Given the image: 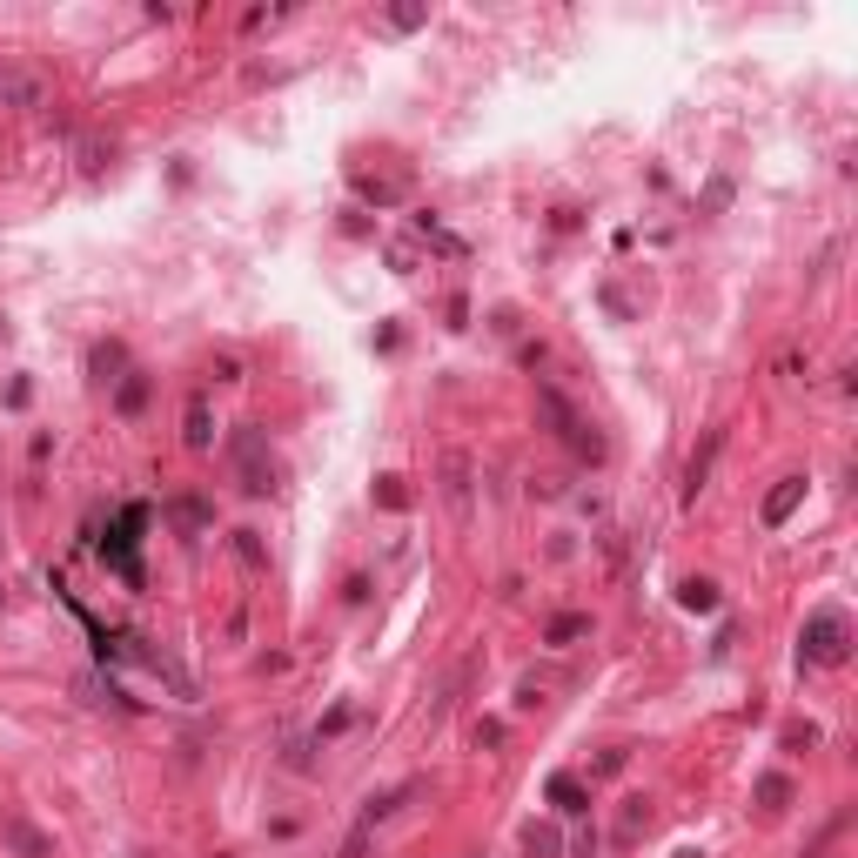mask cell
Wrapping results in <instances>:
<instances>
[{
    "label": "cell",
    "instance_id": "7402d4cb",
    "mask_svg": "<svg viewBox=\"0 0 858 858\" xmlns=\"http://www.w3.org/2000/svg\"><path fill=\"white\" fill-rule=\"evenodd\" d=\"M81 168L101 175V168H108V148H101V141H81Z\"/></svg>",
    "mask_w": 858,
    "mask_h": 858
},
{
    "label": "cell",
    "instance_id": "30bf717a",
    "mask_svg": "<svg viewBox=\"0 0 858 858\" xmlns=\"http://www.w3.org/2000/svg\"><path fill=\"white\" fill-rule=\"evenodd\" d=\"M550 805H557L564 818H584V812H590V791L577 785L570 771H557V778H550Z\"/></svg>",
    "mask_w": 858,
    "mask_h": 858
},
{
    "label": "cell",
    "instance_id": "52a82bcc",
    "mask_svg": "<svg viewBox=\"0 0 858 858\" xmlns=\"http://www.w3.org/2000/svg\"><path fill=\"white\" fill-rule=\"evenodd\" d=\"M443 503H450L456 523L470 517V450H450V456H443Z\"/></svg>",
    "mask_w": 858,
    "mask_h": 858
},
{
    "label": "cell",
    "instance_id": "6da1fadb",
    "mask_svg": "<svg viewBox=\"0 0 858 858\" xmlns=\"http://www.w3.org/2000/svg\"><path fill=\"white\" fill-rule=\"evenodd\" d=\"M537 416H543V429H550V436H557L570 456H584V463H604V436H597V429L577 416V403H570V396L550 383V376L537 383Z\"/></svg>",
    "mask_w": 858,
    "mask_h": 858
},
{
    "label": "cell",
    "instance_id": "7a4b0ae2",
    "mask_svg": "<svg viewBox=\"0 0 858 858\" xmlns=\"http://www.w3.org/2000/svg\"><path fill=\"white\" fill-rule=\"evenodd\" d=\"M228 463H235V483H242L249 497H269L275 490V456H269V436L255 423H242L228 436Z\"/></svg>",
    "mask_w": 858,
    "mask_h": 858
},
{
    "label": "cell",
    "instance_id": "5b68a950",
    "mask_svg": "<svg viewBox=\"0 0 858 858\" xmlns=\"http://www.w3.org/2000/svg\"><path fill=\"white\" fill-rule=\"evenodd\" d=\"M181 443L195 456L215 450V403H208V389H188V403H181Z\"/></svg>",
    "mask_w": 858,
    "mask_h": 858
},
{
    "label": "cell",
    "instance_id": "4fadbf2b",
    "mask_svg": "<svg viewBox=\"0 0 858 858\" xmlns=\"http://www.w3.org/2000/svg\"><path fill=\"white\" fill-rule=\"evenodd\" d=\"M7 845H14V852H21V858H47V852H54V845H47V838L34 832L27 818H7Z\"/></svg>",
    "mask_w": 858,
    "mask_h": 858
},
{
    "label": "cell",
    "instance_id": "5bb4252c",
    "mask_svg": "<svg viewBox=\"0 0 858 858\" xmlns=\"http://www.w3.org/2000/svg\"><path fill=\"white\" fill-rule=\"evenodd\" d=\"M791 805V778L785 771H765V778H758V812H785Z\"/></svg>",
    "mask_w": 858,
    "mask_h": 858
},
{
    "label": "cell",
    "instance_id": "9c48e42d",
    "mask_svg": "<svg viewBox=\"0 0 858 858\" xmlns=\"http://www.w3.org/2000/svg\"><path fill=\"white\" fill-rule=\"evenodd\" d=\"M577 637H590V617H584V610H564V617H550V624H543V644H550V651H570Z\"/></svg>",
    "mask_w": 858,
    "mask_h": 858
},
{
    "label": "cell",
    "instance_id": "ffe728a7",
    "mask_svg": "<svg viewBox=\"0 0 858 858\" xmlns=\"http://www.w3.org/2000/svg\"><path fill=\"white\" fill-rule=\"evenodd\" d=\"M175 523H181V530H202V523H208V503H195V497H175Z\"/></svg>",
    "mask_w": 858,
    "mask_h": 858
},
{
    "label": "cell",
    "instance_id": "d6986e66",
    "mask_svg": "<svg viewBox=\"0 0 858 858\" xmlns=\"http://www.w3.org/2000/svg\"><path fill=\"white\" fill-rule=\"evenodd\" d=\"M644 818H651V812H644V798H631V805H624V818H617V845H631V838L644 832Z\"/></svg>",
    "mask_w": 858,
    "mask_h": 858
},
{
    "label": "cell",
    "instance_id": "2e32d148",
    "mask_svg": "<svg viewBox=\"0 0 858 858\" xmlns=\"http://www.w3.org/2000/svg\"><path fill=\"white\" fill-rule=\"evenodd\" d=\"M678 604H684V610H718V584H711V577H684V584H678Z\"/></svg>",
    "mask_w": 858,
    "mask_h": 858
},
{
    "label": "cell",
    "instance_id": "ba28073f",
    "mask_svg": "<svg viewBox=\"0 0 858 858\" xmlns=\"http://www.w3.org/2000/svg\"><path fill=\"white\" fill-rule=\"evenodd\" d=\"M88 369H94V383H121V376H128V349H121V342H94Z\"/></svg>",
    "mask_w": 858,
    "mask_h": 858
},
{
    "label": "cell",
    "instance_id": "3957f363",
    "mask_svg": "<svg viewBox=\"0 0 858 858\" xmlns=\"http://www.w3.org/2000/svg\"><path fill=\"white\" fill-rule=\"evenodd\" d=\"M845 651H852L845 610H812V617H805V637H798V657H805V664H845Z\"/></svg>",
    "mask_w": 858,
    "mask_h": 858
},
{
    "label": "cell",
    "instance_id": "ac0fdd59",
    "mask_svg": "<svg viewBox=\"0 0 858 858\" xmlns=\"http://www.w3.org/2000/svg\"><path fill=\"white\" fill-rule=\"evenodd\" d=\"M235 557H242L249 570H262V564H269V550H262V537H255V530H235Z\"/></svg>",
    "mask_w": 858,
    "mask_h": 858
},
{
    "label": "cell",
    "instance_id": "d4e9b609",
    "mask_svg": "<svg viewBox=\"0 0 858 858\" xmlns=\"http://www.w3.org/2000/svg\"><path fill=\"white\" fill-rule=\"evenodd\" d=\"M678 858H704V852H678Z\"/></svg>",
    "mask_w": 858,
    "mask_h": 858
},
{
    "label": "cell",
    "instance_id": "603a6c76",
    "mask_svg": "<svg viewBox=\"0 0 858 858\" xmlns=\"http://www.w3.org/2000/svg\"><path fill=\"white\" fill-rule=\"evenodd\" d=\"M376 497H383V503H389V510H403V503H409V490H403V476H383V490H376Z\"/></svg>",
    "mask_w": 858,
    "mask_h": 858
},
{
    "label": "cell",
    "instance_id": "cb8c5ba5",
    "mask_svg": "<svg viewBox=\"0 0 858 858\" xmlns=\"http://www.w3.org/2000/svg\"><path fill=\"white\" fill-rule=\"evenodd\" d=\"M476 745H503V724L497 718H476Z\"/></svg>",
    "mask_w": 858,
    "mask_h": 858
},
{
    "label": "cell",
    "instance_id": "8992f818",
    "mask_svg": "<svg viewBox=\"0 0 858 858\" xmlns=\"http://www.w3.org/2000/svg\"><path fill=\"white\" fill-rule=\"evenodd\" d=\"M718 450H724V429H704L698 450H691V463H684V503H698V490L711 483V463H718Z\"/></svg>",
    "mask_w": 858,
    "mask_h": 858
},
{
    "label": "cell",
    "instance_id": "8fae6325",
    "mask_svg": "<svg viewBox=\"0 0 858 858\" xmlns=\"http://www.w3.org/2000/svg\"><path fill=\"white\" fill-rule=\"evenodd\" d=\"M798 503H805V476H785V483H778V490L765 497V523L778 530V523H785L791 510H798Z\"/></svg>",
    "mask_w": 858,
    "mask_h": 858
},
{
    "label": "cell",
    "instance_id": "7c38bea8",
    "mask_svg": "<svg viewBox=\"0 0 858 858\" xmlns=\"http://www.w3.org/2000/svg\"><path fill=\"white\" fill-rule=\"evenodd\" d=\"M114 409H121V416H141V409H148V376H141V369H128V376L114 383Z\"/></svg>",
    "mask_w": 858,
    "mask_h": 858
},
{
    "label": "cell",
    "instance_id": "277c9868",
    "mask_svg": "<svg viewBox=\"0 0 858 858\" xmlns=\"http://www.w3.org/2000/svg\"><path fill=\"white\" fill-rule=\"evenodd\" d=\"M148 523V510H121V523H114V537L101 543V557H108L128 584H141V564H135V530Z\"/></svg>",
    "mask_w": 858,
    "mask_h": 858
},
{
    "label": "cell",
    "instance_id": "44dd1931",
    "mask_svg": "<svg viewBox=\"0 0 858 858\" xmlns=\"http://www.w3.org/2000/svg\"><path fill=\"white\" fill-rule=\"evenodd\" d=\"M429 21V7H389V27L396 34H409V27H423Z\"/></svg>",
    "mask_w": 858,
    "mask_h": 858
},
{
    "label": "cell",
    "instance_id": "e0dca14e",
    "mask_svg": "<svg viewBox=\"0 0 858 858\" xmlns=\"http://www.w3.org/2000/svg\"><path fill=\"white\" fill-rule=\"evenodd\" d=\"M523 852L530 858H557V825H530V832H523Z\"/></svg>",
    "mask_w": 858,
    "mask_h": 858
},
{
    "label": "cell",
    "instance_id": "484cf974",
    "mask_svg": "<svg viewBox=\"0 0 858 858\" xmlns=\"http://www.w3.org/2000/svg\"><path fill=\"white\" fill-rule=\"evenodd\" d=\"M135 858H155V852H135Z\"/></svg>",
    "mask_w": 858,
    "mask_h": 858
},
{
    "label": "cell",
    "instance_id": "9a60e30c",
    "mask_svg": "<svg viewBox=\"0 0 858 858\" xmlns=\"http://www.w3.org/2000/svg\"><path fill=\"white\" fill-rule=\"evenodd\" d=\"M416 791L423 785H396V791H383V798H369V812H362V825H376V818H396L409 805V798H416Z\"/></svg>",
    "mask_w": 858,
    "mask_h": 858
}]
</instances>
